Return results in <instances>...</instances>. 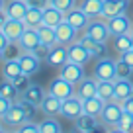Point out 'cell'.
I'll list each match as a JSON object with an SVG mask.
<instances>
[{
	"mask_svg": "<svg viewBox=\"0 0 133 133\" xmlns=\"http://www.w3.org/2000/svg\"><path fill=\"white\" fill-rule=\"evenodd\" d=\"M28 8H29L28 0H6V6H4L8 18H16V20H24Z\"/></svg>",
	"mask_w": 133,
	"mask_h": 133,
	"instance_id": "cell-19",
	"label": "cell"
},
{
	"mask_svg": "<svg viewBox=\"0 0 133 133\" xmlns=\"http://www.w3.org/2000/svg\"><path fill=\"white\" fill-rule=\"evenodd\" d=\"M22 75V66L18 59H6L4 65H2V76L8 80H16Z\"/></svg>",
	"mask_w": 133,
	"mask_h": 133,
	"instance_id": "cell-25",
	"label": "cell"
},
{
	"mask_svg": "<svg viewBox=\"0 0 133 133\" xmlns=\"http://www.w3.org/2000/svg\"><path fill=\"white\" fill-rule=\"evenodd\" d=\"M114 47H116L117 53H123V51L133 49V35L129 31L121 33V35H116V39H114Z\"/></svg>",
	"mask_w": 133,
	"mask_h": 133,
	"instance_id": "cell-30",
	"label": "cell"
},
{
	"mask_svg": "<svg viewBox=\"0 0 133 133\" xmlns=\"http://www.w3.org/2000/svg\"><path fill=\"white\" fill-rule=\"evenodd\" d=\"M39 131H41V133H61L63 127H61V123H59L55 117L45 116V119L39 123Z\"/></svg>",
	"mask_w": 133,
	"mask_h": 133,
	"instance_id": "cell-33",
	"label": "cell"
},
{
	"mask_svg": "<svg viewBox=\"0 0 133 133\" xmlns=\"http://www.w3.org/2000/svg\"><path fill=\"white\" fill-rule=\"evenodd\" d=\"M80 8L90 18H98L102 16V10H104V0H82Z\"/></svg>",
	"mask_w": 133,
	"mask_h": 133,
	"instance_id": "cell-27",
	"label": "cell"
},
{
	"mask_svg": "<svg viewBox=\"0 0 133 133\" xmlns=\"http://www.w3.org/2000/svg\"><path fill=\"white\" fill-rule=\"evenodd\" d=\"M65 20L69 22V24H71L72 28L76 29V31H82V29H86L88 22H90L92 18L88 16V14L84 12L80 6H75V8H71L69 12L65 14Z\"/></svg>",
	"mask_w": 133,
	"mask_h": 133,
	"instance_id": "cell-7",
	"label": "cell"
},
{
	"mask_svg": "<svg viewBox=\"0 0 133 133\" xmlns=\"http://www.w3.org/2000/svg\"><path fill=\"white\" fill-rule=\"evenodd\" d=\"M84 31H86L92 39H96V41H108V37L112 35L110 29H108V22L98 20V18H92V20L88 22V25H86Z\"/></svg>",
	"mask_w": 133,
	"mask_h": 133,
	"instance_id": "cell-4",
	"label": "cell"
},
{
	"mask_svg": "<svg viewBox=\"0 0 133 133\" xmlns=\"http://www.w3.org/2000/svg\"><path fill=\"white\" fill-rule=\"evenodd\" d=\"M0 61H4V51H0Z\"/></svg>",
	"mask_w": 133,
	"mask_h": 133,
	"instance_id": "cell-50",
	"label": "cell"
},
{
	"mask_svg": "<svg viewBox=\"0 0 133 133\" xmlns=\"http://www.w3.org/2000/svg\"><path fill=\"white\" fill-rule=\"evenodd\" d=\"M47 92H49V94H53V96H57V98H61V100H65V98H69V96L76 94V86L59 75V76H55V78L49 82Z\"/></svg>",
	"mask_w": 133,
	"mask_h": 133,
	"instance_id": "cell-2",
	"label": "cell"
},
{
	"mask_svg": "<svg viewBox=\"0 0 133 133\" xmlns=\"http://www.w3.org/2000/svg\"><path fill=\"white\" fill-rule=\"evenodd\" d=\"M119 104H121V108H123V110H127V112H133V94L129 96V98L121 100Z\"/></svg>",
	"mask_w": 133,
	"mask_h": 133,
	"instance_id": "cell-44",
	"label": "cell"
},
{
	"mask_svg": "<svg viewBox=\"0 0 133 133\" xmlns=\"http://www.w3.org/2000/svg\"><path fill=\"white\" fill-rule=\"evenodd\" d=\"M129 33H131V35H133V24H131V31H129Z\"/></svg>",
	"mask_w": 133,
	"mask_h": 133,
	"instance_id": "cell-52",
	"label": "cell"
},
{
	"mask_svg": "<svg viewBox=\"0 0 133 133\" xmlns=\"http://www.w3.org/2000/svg\"><path fill=\"white\" fill-rule=\"evenodd\" d=\"M18 131L20 133H41L39 131V123H33V121H25L24 125L18 127Z\"/></svg>",
	"mask_w": 133,
	"mask_h": 133,
	"instance_id": "cell-41",
	"label": "cell"
},
{
	"mask_svg": "<svg viewBox=\"0 0 133 133\" xmlns=\"http://www.w3.org/2000/svg\"><path fill=\"white\" fill-rule=\"evenodd\" d=\"M0 94L6 96V98H10L12 102H16V100L20 98V92H18L16 84H14L12 80H8V78H2V80H0Z\"/></svg>",
	"mask_w": 133,
	"mask_h": 133,
	"instance_id": "cell-31",
	"label": "cell"
},
{
	"mask_svg": "<svg viewBox=\"0 0 133 133\" xmlns=\"http://www.w3.org/2000/svg\"><path fill=\"white\" fill-rule=\"evenodd\" d=\"M75 129L80 133H92V131H98L100 123H98V117L92 116V114H80L78 117L75 119Z\"/></svg>",
	"mask_w": 133,
	"mask_h": 133,
	"instance_id": "cell-13",
	"label": "cell"
},
{
	"mask_svg": "<svg viewBox=\"0 0 133 133\" xmlns=\"http://www.w3.org/2000/svg\"><path fill=\"white\" fill-rule=\"evenodd\" d=\"M24 22L28 28H39L43 24V8H37V6H29L28 12L24 16Z\"/></svg>",
	"mask_w": 133,
	"mask_h": 133,
	"instance_id": "cell-26",
	"label": "cell"
},
{
	"mask_svg": "<svg viewBox=\"0 0 133 133\" xmlns=\"http://www.w3.org/2000/svg\"><path fill=\"white\" fill-rule=\"evenodd\" d=\"M90 59H92L90 49H88L86 45H82L80 41H72L71 45H69V61H75V63H80V65H86Z\"/></svg>",
	"mask_w": 133,
	"mask_h": 133,
	"instance_id": "cell-12",
	"label": "cell"
},
{
	"mask_svg": "<svg viewBox=\"0 0 133 133\" xmlns=\"http://www.w3.org/2000/svg\"><path fill=\"white\" fill-rule=\"evenodd\" d=\"M80 114H84V104H82V98H80V96L72 94V96L63 100V106H61V116L63 117L75 121Z\"/></svg>",
	"mask_w": 133,
	"mask_h": 133,
	"instance_id": "cell-3",
	"label": "cell"
},
{
	"mask_svg": "<svg viewBox=\"0 0 133 133\" xmlns=\"http://www.w3.org/2000/svg\"><path fill=\"white\" fill-rule=\"evenodd\" d=\"M114 129H116V131H119V133H129V131H133V112L123 110V114H121V117H119V123H117Z\"/></svg>",
	"mask_w": 133,
	"mask_h": 133,
	"instance_id": "cell-32",
	"label": "cell"
},
{
	"mask_svg": "<svg viewBox=\"0 0 133 133\" xmlns=\"http://www.w3.org/2000/svg\"><path fill=\"white\" fill-rule=\"evenodd\" d=\"M98 96L104 98L106 102L114 100V96H116V84H114V80H98Z\"/></svg>",
	"mask_w": 133,
	"mask_h": 133,
	"instance_id": "cell-28",
	"label": "cell"
},
{
	"mask_svg": "<svg viewBox=\"0 0 133 133\" xmlns=\"http://www.w3.org/2000/svg\"><path fill=\"white\" fill-rule=\"evenodd\" d=\"M22 53H24V49H22L20 43L18 41H10L8 45L4 47V61L6 59H18Z\"/></svg>",
	"mask_w": 133,
	"mask_h": 133,
	"instance_id": "cell-35",
	"label": "cell"
},
{
	"mask_svg": "<svg viewBox=\"0 0 133 133\" xmlns=\"http://www.w3.org/2000/svg\"><path fill=\"white\" fill-rule=\"evenodd\" d=\"M121 57L119 59H123L125 63H127V65H131L133 66V49H129V51H123V53H119Z\"/></svg>",
	"mask_w": 133,
	"mask_h": 133,
	"instance_id": "cell-45",
	"label": "cell"
},
{
	"mask_svg": "<svg viewBox=\"0 0 133 133\" xmlns=\"http://www.w3.org/2000/svg\"><path fill=\"white\" fill-rule=\"evenodd\" d=\"M12 104H14V102H12L10 98H6V96L0 94V119L6 116V112L10 110V106H12Z\"/></svg>",
	"mask_w": 133,
	"mask_h": 133,
	"instance_id": "cell-42",
	"label": "cell"
},
{
	"mask_svg": "<svg viewBox=\"0 0 133 133\" xmlns=\"http://www.w3.org/2000/svg\"><path fill=\"white\" fill-rule=\"evenodd\" d=\"M82 104H84V112L86 114H92V116L100 117V114H102V110H104V106H106V100L96 94V96H92V98L82 100Z\"/></svg>",
	"mask_w": 133,
	"mask_h": 133,
	"instance_id": "cell-24",
	"label": "cell"
},
{
	"mask_svg": "<svg viewBox=\"0 0 133 133\" xmlns=\"http://www.w3.org/2000/svg\"><path fill=\"white\" fill-rule=\"evenodd\" d=\"M55 31H57V43H63V45H71L76 39V29L66 20H63L61 24L55 28Z\"/></svg>",
	"mask_w": 133,
	"mask_h": 133,
	"instance_id": "cell-17",
	"label": "cell"
},
{
	"mask_svg": "<svg viewBox=\"0 0 133 133\" xmlns=\"http://www.w3.org/2000/svg\"><path fill=\"white\" fill-rule=\"evenodd\" d=\"M94 76L98 80H114L116 78V61H112L110 57L98 59L94 66Z\"/></svg>",
	"mask_w": 133,
	"mask_h": 133,
	"instance_id": "cell-8",
	"label": "cell"
},
{
	"mask_svg": "<svg viewBox=\"0 0 133 133\" xmlns=\"http://www.w3.org/2000/svg\"><path fill=\"white\" fill-rule=\"evenodd\" d=\"M129 6V0H104V10H102V18L108 20L117 14H123Z\"/></svg>",
	"mask_w": 133,
	"mask_h": 133,
	"instance_id": "cell-18",
	"label": "cell"
},
{
	"mask_svg": "<svg viewBox=\"0 0 133 133\" xmlns=\"http://www.w3.org/2000/svg\"><path fill=\"white\" fill-rule=\"evenodd\" d=\"M63 20H65V12H61L59 8H55L53 4H47L45 8H43V24L45 25L57 28Z\"/></svg>",
	"mask_w": 133,
	"mask_h": 133,
	"instance_id": "cell-22",
	"label": "cell"
},
{
	"mask_svg": "<svg viewBox=\"0 0 133 133\" xmlns=\"http://www.w3.org/2000/svg\"><path fill=\"white\" fill-rule=\"evenodd\" d=\"M90 55H92V59H104V57H108V45H106V41H96L94 47L90 49Z\"/></svg>",
	"mask_w": 133,
	"mask_h": 133,
	"instance_id": "cell-36",
	"label": "cell"
},
{
	"mask_svg": "<svg viewBox=\"0 0 133 133\" xmlns=\"http://www.w3.org/2000/svg\"><path fill=\"white\" fill-rule=\"evenodd\" d=\"M18 61H20V66H22V72H24V75L33 76L41 69V59H37L31 51H24V53L18 57Z\"/></svg>",
	"mask_w": 133,
	"mask_h": 133,
	"instance_id": "cell-10",
	"label": "cell"
},
{
	"mask_svg": "<svg viewBox=\"0 0 133 133\" xmlns=\"http://www.w3.org/2000/svg\"><path fill=\"white\" fill-rule=\"evenodd\" d=\"M98 94V78H88V76H84L82 80H80L78 84H76V96H80L82 100L86 98H92V96Z\"/></svg>",
	"mask_w": 133,
	"mask_h": 133,
	"instance_id": "cell-16",
	"label": "cell"
},
{
	"mask_svg": "<svg viewBox=\"0 0 133 133\" xmlns=\"http://www.w3.org/2000/svg\"><path fill=\"white\" fill-rule=\"evenodd\" d=\"M61 76H63V78H66L69 82H72L76 86V84L86 76V75H84V65L75 63V61H66L65 65L61 66Z\"/></svg>",
	"mask_w": 133,
	"mask_h": 133,
	"instance_id": "cell-6",
	"label": "cell"
},
{
	"mask_svg": "<svg viewBox=\"0 0 133 133\" xmlns=\"http://www.w3.org/2000/svg\"><path fill=\"white\" fill-rule=\"evenodd\" d=\"M28 28L25 25L24 20H16V18H8V22L4 24V28H2V31L6 33V37L10 39V41H18V39L22 37V33H24V29Z\"/></svg>",
	"mask_w": 133,
	"mask_h": 133,
	"instance_id": "cell-15",
	"label": "cell"
},
{
	"mask_svg": "<svg viewBox=\"0 0 133 133\" xmlns=\"http://www.w3.org/2000/svg\"><path fill=\"white\" fill-rule=\"evenodd\" d=\"M20 104H22V108H24L25 116H28V121H33V119H35V114H37V106L31 104V102H28V100H24V98H20Z\"/></svg>",
	"mask_w": 133,
	"mask_h": 133,
	"instance_id": "cell-38",
	"label": "cell"
},
{
	"mask_svg": "<svg viewBox=\"0 0 133 133\" xmlns=\"http://www.w3.org/2000/svg\"><path fill=\"white\" fill-rule=\"evenodd\" d=\"M6 22H8V14H6V10H0V29L4 28Z\"/></svg>",
	"mask_w": 133,
	"mask_h": 133,
	"instance_id": "cell-48",
	"label": "cell"
},
{
	"mask_svg": "<svg viewBox=\"0 0 133 133\" xmlns=\"http://www.w3.org/2000/svg\"><path fill=\"white\" fill-rule=\"evenodd\" d=\"M121 114H123L121 104L117 102V100H110V102H106L104 110H102V114H100V121H102L106 127H116V125L119 123Z\"/></svg>",
	"mask_w": 133,
	"mask_h": 133,
	"instance_id": "cell-1",
	"label": "cell"
},
{
	"mask_svg": "<svg viewBox=\"0 0 133 133\" xmlns=\"http://www.w3.org/2000/svg\"><path fill=\"white\" fill-rule=\"evenodd\" d=\"M49 4H53L55 8H59L61 12L66 14L71 8H75V6H76V0H51Z\"/></svg>",
	"mask_w": 133,
	"mask_h": 133,
	"instance_id": "cell-39",
	"label": "cell"
},
{
	"mask_svg": "<svg viewBox=\"0 0 133 133\" xmlns=\"http://www.w3.org/2000/svg\"><path fill=\"white\" fill-rule=\"evenodd\" d=\"M2 121L4 123H8L10 127H20V125H24L25 121H28V116H25V112H24V108H22V104H20V100H16L12 106H10V110L6 112V116L2 117Z\"/></svg>",
	"mask_w": 133,
	"mask_h": 133,
	"instance_id": "cell-5",
	"label": "cell"
},
{
	"mask_svg": "<svg viewBox=\"0 0 133 133\" xmlns=\"http://www.w3.org/2000/svg\"><path fill=\"white\" fill-rule=\"evenodd\" d=\"M51 47L53 45H47V43H39V45H35L31 49V53L35 55L37 59H41V61H47V57H49V53H51Z\"/></svg>",
	"mask_w": 133,
	"mask_h": 133,
	"instance_id": "cell-37",
	"label": "cell"
},
{
	"mask_svg": "<svg viewBox=\"0 0 133 133\" xmlns=\"http://www.w3.org/2000/svg\"><path fill=\"white\" fill-rule=\"evenodd\" d=\"M61 106H63V100L47 92L45 98H43V102L39 104V110H41L45 116L55 117V116H61Z\"/></svg>",
	"mask_w": 133,
	"mask_h": 133,
	"instance_id": "cell-14",
	"label": "cell"
},
{
	"mask_svg": "<svg viewBox=\"0 0 133 133\" xmlns=\"http://www.w3.org/2000/svg\"><path fill=\"white\" fill-rule=\"evenodd\" d=\"M8 43H10V39L6 37V33L0 29V51H4V47L8 45Z\"/></svg>",
	"mask_w": 133,
	"mask_h": 133,
	"instance_id": "cell-47",
	"label": "cell"
},
{
	"mask_svg": "<svg viewBox=\"0 0 133 133\" xmlns=\"http://www.w3.org/2000/svg\"><path fill=\"white\" fill-rule=\"evenodd\" d=\"M4 6H6V0H0V10H4Z\"/></svg>",
	"mask_w": 133,
	"mask_h": 133,
	"instance_id": "cell-49",
	"label": "cell"
},
{
	"mask_svg": "<svg viewBox=\"0 0 133 133\" xmlns=\"http://www.w3.org/2000/svg\"><path fill=\"white\" fill-rule=\"evenodd\" d=\"M18 43L22 45V49H24V51H31L35 45H39L41 39H39L37 28H25L24 33H22V37L18 39Z\"/></svg>",
	"mask_w": 133,
	"mask_h": 133,
	"instance_id": "cell-20",
	"label": "cell"
},
{
	"mask_svg": "<svg viewBox=\"0 0 133 133\" xmlns=\"http://www.w3.org/2000/svg\"><path fill=\"white\" fill-rule=\"evenodd\" d=\"M108 29H110V33H112L114 37L116 35H121V33H127V31H131V24L133 22L127 18V14H117V16H114V18H108Z\"/></svg>",
	"mask_w": 133,
	"mask_h": 133,
	"instance_id": "cell-9",
	"label": "cell"
},
{
	"mask_svg": "<svg viewBox=\"0 0 133 133\" xmlns=\"http://www.w3.org/2000/svg\"><path fill=\"white\" fill-rule=\"evenodd\" d=\"M66 61H69V47L63 45V43H55V45L51 47V53H49V57H47L45 63L49 66H59V69H61Z\"/></svg>",
	"mask_w": 133,
	"mask_h": 133,
	"instance_id": "cell-11",
	"label": "cell"
},
{
	"mask_svg": "<svg viewBox=\"0 0 133 133\" xmlns=\"http://www.w3.org/2000/svg\"><path fill=\"white\" fill-rule=\"evenodd\" d=\"M14 84H16V88H18V92H24V90H28V86L29 84H31V80H29V75H24V72H22L20 76H18L16 80H12Z\"/></svg>",
	"mask_w": 133,
	"mask_h": 133,
	"instance_id": "cell-40",
	"label": "cell"
},
{
	"mask_svg": "<svg viewBox=\"0 0 133 133\" xmlns=\"http://www.w3.org/2000/svg\"><path fill=\"white\" fill-rule=\"evenodd\" d=\"M133 75V66L127 65L123 59H117L116 61V78H129Z\"/></svg>",
	"mask_w": 133,
	"mask_h": 133,
	"instance_id": "cell-34",
	"label": "cell"
},
{
	"mask_svg": "<svg viewBox=\"0 0 133 133\" xmlns=\"http://www.w3.org/2000/svg\"><path fill=\"white\" fill-rule=\"evenodd\" d=\"M114 84H116V96H114V100H117V102H121V100L129 98L133 94L131 78H114Z\"/></svg>",
	"mask_w": 133,
	"mask_h": 133,
	"instance_id": "cell-23",
	"label": "cell"
},
{
	"mask_svg": "<svg viewBox=\"0 0 133 133\" xmlns=\"http://www.w3.org/2000/svg\"><path fill=\"white\" fill-rule=\"evenodd\" d=\"M0 131H4V125H2V119H0Z\"/></svg>",
	"mask_w": 133,
	"mask_h": 133,
	"instance_id": "cell-51",
	"label": "cell"
},
{
	"mask_svg": "<svg viewBox=\"0 0 133 133\" xmlns=\"http://www.w3.org/2000/svg\"><path fill=\"white\" fill-rule=\"evenodd\" d=\"M45 88L43 86H39V84H29L28 86V90H24L20 94V98H24V100H28V102H31V104H35V106H39L43 102V98H45Z\"/></svg>",
	"mask_w": 133,
	"mask_h": 133,
	"instance_id": "cell-21",
	"label": "cell"
},
{
	"mask_svg": "<svg viewBox=\"0 0 133 133\" xmlns=\"http://www.w3.org/2000/svg\"><path fill=\"white\" fill-rule=\"evenodd\" d=\"M49 2H51V0H28L29 6H37V8H45Z\"/></svg>",
	"mask_w": 133,
	"mask_h": 133,
	"instance_id": "cell-46",
	"label": "cell"
},
{
	"mask_svg": "<svg viewBox=\"0 0 133 133\" xmlns=\"http://www.w3.org/2000/svg\"><path fill=\"white\" fill-rule=\"evenodd\" d=\"M78 41H80V43H82V45H86V47H88V49H92V47H94V43H96V39H92V37H90V35H88V33H86V31H84V33H82V35H80V39H78Z\"/></svg>",
	"mask_w": 133,
	"mask_h": 133,
	"instance_id": "cell-43",
	"label": "cell"
},
{
	"mask_svg": "<svg viewBox=\"0 0 133 133\" xmlns=\"http://www.w3.org/2000/svg\"><path fill=\"white\" fill-rule=\"evenodd\" d=\"M37 33H39L41 43H47V45H55V43H57V31H55V28H51V25L41 24L37 28Z\"/></svg>",
	"mask_w": 133,
	"mask_h": 133,
	"instance_id": "cell-29",
	"label": "cell"
}]
</instances>
